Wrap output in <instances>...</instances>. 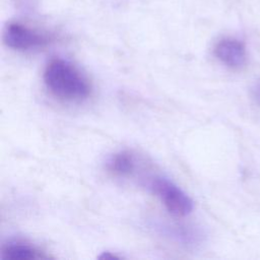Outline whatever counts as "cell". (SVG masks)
<instances>
[{"label": "cell", "mask_w": 260, "mask_h": 260, "mask_svg": "<svg viewBox=\"0 0 260 260\" xmlns=\"http://www.w3.org/2000/svg\"><path fill=\"white\" fill-rule=\"evenodd\" d=\"M44 82L52 94L68 102H80L91 92L88 77L73 63L61 59H52L44 70Z\"/></svg>", "instance_id": "cell-1"}, {"label": "cell", "mask_w": 260, "mask_h": 260, "mask_svg": "<svg viewBox=\"0 0 260 260\" xmlns=\"http://www.w3.org/2000/svg\"><path fill=\"white\" fill-rule=\"evenodd\" d=\"M148 188L160 199L170 213L186 216L192 212L194 203L191 197L168 178L153 177L148 182Z\"/></svg>", "instance_id": "cell-2"}, {"label": "cell", "mask_w": 260, "mask_h": 260, "mask_svg": "<svg viewBox=\"0 0 260 260\" xmlns=\"http://www.w3.org/2000/svg\"><path fill=\"white\" fill-rule=\"evenodd\" d=\"M6 46L17 51H29L47 46L51 37L18 22L9 23L3 32Z\"/></svg>", "instance_id": "cell-3"}, {"label": "cell", "mask_w": 260, "mask_h": 260, "mask_svg": "<svg viewBox=\"0 0 260 260\" xmlns=\"http://www.w3.org/2000/svg\"><path fill=\"white\" fill-rule=\"evenodd\" d=\"M214 55L222 64L234 70L245 66L247 60L245 45L232 38H224L218 41L214 47Z\"/></svg>", "instance_id": "cell-4"}, {"label": "cell", "mask_w": 260, "mask_h": 260, "mask_svg": "<svg viewBox=\"0 0 260 260\" xmlns=\"http://www.w3.org/2000/svg\"><path fill=\"white\" fill-rule=\"evenodd\" d=\"M51 256L34 245L24 242H10L2 247L3 260H41L50 259Z\"/></svg>", "instance_id": "cell-5"}, {"label": "cell", "mask_w": 260, "mask_h": 260, "mask_svg": "<svg viewBox=\"0 0 260 260\" xmlns=\"http://www.w3.org/2000/svg\"><path fill=\"white\" fill-rule=\"evenodd\" d=\"M107 167L116 176L130 177L136 170V157L131 151L122 150L111 156Z\"/></svg>", "instance_id": "cell-6"}, {"label": "cell", "mask_w": 260, "mask_h": 260, "mask_svg": "<svg viewBox=\"0 0 260 260\" xmlns=\"http://www.w3.org/2000/svg\"><path fill=\"white\" fill-rule=\"evenodd\" d=\"M101 259H118L120 258L119 256H116L114 254H112L111 252H104L101 256H100Z\"/></svg>", "instance_id": "cell-7"}, {"label": "cell", "mask_w": 260, "mask_h": 260, "mask_svg": "<svg viewBox=\"0 0 260 260\" xmlns=\"http://www.w3.org/2000/svg\"><path fill=\"white\" fill-rule=\"evenodd\" d=\"M255 95H256V99L258 100V102L260 103V83L256 86V89H255Z\"/></svg>", "instance_id": "cell-8"}]
</instances>
